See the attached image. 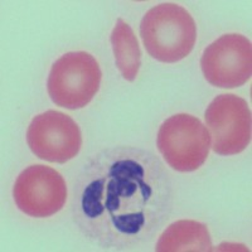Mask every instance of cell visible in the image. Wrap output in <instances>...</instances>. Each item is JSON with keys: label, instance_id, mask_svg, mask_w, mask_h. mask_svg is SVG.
Returning a JSON list of instances; mask_svg holds the SVG:
<instances>
[{"label": "cell", "instance_id": "6da1fadb", "mask_svg": "<svg viewBox=\"0 0 252 252\" xmlns=\"http://www.w3.org/2000/svg\"><path fill=\"white\" fill-rule=\"evenodd\" d=\"M174 204L172 178L149 150L112 146L92 155L77 175L72 220L103 250H132L153 240Z\"/></svg>", "mask_w": 252, "mask_h": 252}, {"label": "cell", "instance_id": "7a4b0ae2", "mask_svg": "<svg viewBox=\"0 0 252 252\" xmlns=\"http://www.w3.org/2000/svg\"><path fill=\"white\" fill-rule=\"evenodd\" d=\"M140 35L153 58L164 63L183 60L193 51L197 26L187 9L175 3H163L145 13Z\"/></svg>", "mask_w": 252, "mask_h": 252}, {"label": "cell", "instance_id": "3957f363", "mask_svg": "<svg viewBox=\"0 0 252 252\" xmlns=\"http://www.w3.org/2000/svg\"><path fill=\"white\" fill-rule=\"evenodd\" d=\"M98 62L87 52H68L52 64L47 89L57 106L68 110L89 105L100 89Z\"/></svg>", "mask_w": 252, "mask_h": 252}, {"label": "cell", "instance_id": "277c9868", "mask_svg": "<svg viewBox=\"0 0 252 252\" xmlns=\"http://www.w3.org/2000/svg\"><path fill=\"white\" fill-rule=\"evenodd\" d=\"M159 153L177 172L199 169L211 149V135L199 119L188 114H177L166 119L157 138Z\"/></svg>", "mask_w": 252, "mask_h": 252}, {"label": "cell", "instance_id": "5b68a950", "mask_svg": "<svg viewBox=\"0 0 252 252\" xmlns=\"http://www.w3.org/2000/svg\"><path fill=\"white\" fill-rule=\"evenodd\" d=\"M207 126L212 139L211 148L220 155H236L251 143V110L236 94H220L207 107Z\"/></svg>", "mask_w": 252, "mask_h": 252}, {"label": "cell", "instance_id": "8992f818", "mask_svg": "<svg viewBox=\"0 0 252 252\" xmlns=\"http://www.w3.org/2000/svg\"><path fill=\"white\" fill-rule=\"evenodd\" d=\"M32 153L49 163L64 164L80 153L82 134L68 115L48 110L33 118L27 131Z\"/></svg>", "mask_w": 252, "mask_h": 252}, {"label": "cell", "instance_id": "52a82bcc", "mask_svg": "<svg viewBox=\"0 0 252 252\" xmlns=\"http://www.w3.org/2000/svg\"><path fill=\"white\" fill-rule=\"evenodd\" d=\"M201 68L212 86L236 89L251 78V42L241 34H224L203 51Z\"/></svg>", "mask_w": 252, "mask_h": 252}, {"label": "cell", "instance_id": "ba28073f", "mask_svg": "<svg viewBox=\"0 0 252 252\" xmlns=\"http://www.w3.org/2000/svg\"><path fill=\"white\" fill-rule=\"evenodd\" d=\"M13 197L24 215L51 217L66 204L67 186L62 175L51 166L31 165L17 178Z\"/></svg>", "mask_w": 252, "mask_h": 252}, {"label": "cell", "instance_id": "9c48e42d", "mask_svg": "<svg viewBox=\"0 0 252 252\" xmlns=\"http://www.w3.org/2000/svg\"><path fill=\"white\" fill-rule=\"evenodd\" d=\"M213 245L207 226L193 220H177L166 227L155 246V251H212Z\"/></svg>", "mask_w": 252, "mask_h": 252}, {"label": "cell", "instance_id": "30bf717a", "mask_svg": "<svg viewBox=\"0 0 252 252\" xmlns=\"http://www.w3.org/2000/svg\"><path fill=\"white\" fill-rule=\"evenodd\" d=\"M110 40L116 67L126 81L132 82L138 77L141 66V52L136 35L131 27L119 18L112 29Z\"/></svg>", "mask_w": 252, "mask_h": 252}]
</instances>
